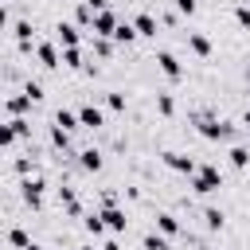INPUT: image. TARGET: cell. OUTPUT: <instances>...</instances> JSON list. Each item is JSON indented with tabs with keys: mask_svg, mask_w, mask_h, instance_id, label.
<instances>
[{
	"mask_svg": "<svg viewBox=\"0 0 250 250\" xmlns=\"http://www.w3.org/2000/svg\"><path fill=\"white\" fill-rule=\"evenodd\" d=\"M191 188H195L199 195H211V191H219V188H223V172H219L215 164H199V168H195V176H191Z\"/></svg>",
	"mask_w": 250,
	"mask_h": 250,
	"instance_id": "cell-1",
	"label": "cell"
},
{
	"mask_svg": "<svg viewBox=\"0 0 250 250\" xmlns=\"http://www.w3.org/2000/svg\"><path fill=\"white\" fill-rule=\"evenodd\" d=\"M195 125H199V137H207V141H230V137H234V129H230L227 121L211 117V113H199Z\"/></svg>",
	"mask_w": 250,
	"mask_h": 250,
	"instance_id": "cell-2",
	"label": "cell"
},
{
	"mask_svg": "<svg viewBox=\"0 0 250 250\" xmlns=\"http://www.w3.org/2000/svg\"><path fill=\"white\" fill-rule=\"evenodd\" d=\"M43 188H47V184H43L39 176H23V180H20V199H23L31 211H39V207H43Z\"/></svg>",
	"mask_w": 250,
	"mask_h": 250,
	"instance_id": "cell-3",
	"label": "cell"
},
{
	"mask_svg": "<svg viewBox=\"0 0 250 250\" xmlns=\"http://www.w3.org/2000/svg\"><path fill=\"white\" fill-rule=\"evenodd\" d=\"M156 66H160V74H164L168 82H180V78H184V66H180V59H176L172 51H160V55H156Z\"/></svg>",
	"mask_w": 250,
	"mask_h": 250,
	"instance_id": "cell-4",
	"label": "cell"
},
{
	"mask_svg": "<svg viewBox=\"0 0 250 250\" xmlns=\"http://www.w3.org/2000/svg\"><path fill=\"white\" fill-rule=\"evenodd\" d=\"M31 105H35V102H31L23 90H20V94L12 90V94L4 98V113H8V117H23V113H31Z\"/></svg>",
	"mask_w": 250,
	"mask_h": 250,
	"instance_id": "cell-5",
	"label": "cell"
},
{
	"mask_svg": "<svg viewBox=\"0 0 250 250\" xmlns=\"http://www.w3.org/2000/svg\"><path fill=\"white\" fill-rule=\"evenodd\" d=\"M113 31H117V12H109V8L94 12V35H113Z\"/></svg>",
	"mask_w": 250,
	"mask_h": 250,
	"instance_id": "cell-6",
	"label": "cell"
},
{
	"mask_svg": "<svg viewBox=\"0 0 250 250\" xmlns=\"http://www.w3.org/2000/svg\"><path fill=\"white\" fill-rule=\"evenodd\" d=\"M164 164H168L172 172H184V176H195V168H199V164H195L191 156H184V152H164Z\"/></svg>",
	"mask_w": 250,
	"mask_h": 250,
	"instance_id": "cell-7",
	"label": "cell"
},
{
	"mask_svg": "<svg viewBox=\"0 0 250 250\" xmlns=\"http://www.w3.org/2000/svg\"><path fill=\"white\" fill-rule=\"evenodd\" d=\"M78 121H82L86 129H102V125H105V117H102V109H98L94 102H86V105L78 109Z\"/></svg>",
	"mask_w": 250,
	"mask_h": 250,
	"instance_id": "cell-8",
	"label": "cell"
},
{
	"mask_svg": "<svg viewBox=\"0 0 250 250\" xmlns=\"http://www.w3.org/2000/svg\"><path fill=\"white\" fill-rule=\"evenodd\" d=\"M133 27H137V35H145V39H152V35L160 31V23H156V16H152V12H141V16L133 20Z\"/></svg>",
	"mask_w": 250,
	"mask_h": 250,
	"instance_id": "cell-9",
	"label": "cell"
},
{
	"mask_svg": "<svg viewBox=\"0 0 250 250\" xmlns=\"http://www.w3.org/2000/svg\"><path fill=\"white\" fill-rule=\"evenodd\" d=\"M59 207L74 219V215H82V203H78V195H74V188H59Z\"/></svg>",
	"mask_w": 250,
	"mask_h": 250,
	"instance_id": "cell-10",
	"label": "cell"
},
{
	"mask_svg": "<svg viewBox=\"0 0 250 250\" xmlns=\"http://www.w3.org/2000/svg\"><path fill=\"white\" fill-rule=\"evenodd\" d=\"M35 55H39V62H43L47 70H55V66L62 62V55L55 51V43H39V47H35Z\"/></svg>",
	"mask_w": 250,
	"mask_h": 250,
	"instance_id": "cell-11",
	"label": "cell"
},
{
	"mask_svg": "<svg viewBox=\"0 0 250 250\" xmlns=\"http://www.w3.org/2000/svg\"><path fill=\"white\" fill-rule=\"evenodd\" d=\"M102 219H105V227H109V230H125V227H129V215H125L121 207H105V211H102Z\"/></svg>",
	"mask_w": 250,
	"mask_h": 250,
	"instance_id": "cell-12",
	"label": "cell"
},
{
	"mask_svg": "<svg viewBox=\"0 0 250 250\" xmlns=\"http://www.w3.org/2000/svg\"><path fill=\"white\" fill-rule=\"evenodd\" d=\"M82 227H86V234H94V238H102L109 227H105V219H102V211H90V215H82Z\"/></svg>",
	"mask_w": 250,
	"mask_h": 250,
	"instance_id": "cell-13",
	"label": "cell"
},
{
	"mask_svg": "<svg viewBox=\"0 0 250 250\" xmlns=\"http://www.w3.org/2000/svg\"><path fill=\"white\" fill-rule=\"evenodd\" d=\"M55 35H59V43H62V47H78V39H82L74 23H55Z\"/></svg>",
	"mask_w": 250,
	"mask_h": 250,
	"instance_id": "cell-14",
	"label": "cell"
},
{
	"mask_svg": "<svg viewBox=\"0 0 250 250\" xmlns=\"http://www.w3.org/2000/svg\"><path fill=\"white\" fill-rule=\"evenodd\" d=\"M188 47H191L199 59H207V55H211V39H207L203 31H188Z\"/></svg>",
	"mask_w": 250,
	"mask_h": 250,
	"instance_id": "cell-15",
	"label": "cell"
},
{
	"mask_svg": "<svg viewBox=\"0 0 250 250\" xmlns=\"http://www.w3.org/2000/svg\"><path fill=\"white\" fill-rule=\"evenodd\" d=\"M156 230H160V234H180V219H176L172 211H160V215H156Z\"/></svg>",
	"mask_w": 250,
	"mask_h": 250,
	"instance_id": "cell-16",
	"label": "cell"
},
{
	"mask_svg": "<svg viewBox=\"0 0 250 250\" xmlns=\"http://www.w3.org/2000/svg\"><path fill=\"white\" fill-rule=\"evenodd\" d=\"M82 172H102V152L98 148H82Z\"/></svg>",
	"mask_w": 250,
	"mask_h": 250,
	"instance_id": "cell-17",
	"label": "cell"
},
{
	"mask_svg": "<svg viewBox=\"0 0 250 250\" xmlns=\"http://www.w3.org/2000/svg\"><path fill=\"white\" fill-rule=\"evenodd\" d=\"M35 168H39V164H35V156H31V152L12 160V172H16V176H35Z\"/></svg>",
	"mask_w": 250,
	"mask_h": 250,
	"instance_id": "cell-18",
	"label": "cell"
},
{
	"mask_svg": "<svg viewBox=\"0 0 250 250\" xmlns=\"http://www.w3.org/2000/svg\"><path fill=\"white\" fill-rule=\"evenodd\" d=\"M109 39H113V43H133V39H137V27L125 20V23H117V31H113Z\"/></svg>",
	"mask_w": 250,
	"mask_h": 250,
	"instance_id": "cell-19",
	"label": "cell"
},
{
	"mask_svg": "<svg viewBox=\"0 0 250 250\" xmlns=\"http://www.w3.org/2000/svg\"><path fill=\"white\" fill-rule=\"evenodd\" d=\"M55 125H62V129L70 133V129H78L82 121H78V113H70V109H59V113H55Z\"/></svg>",
	"mask_w": 250,
	"mask_h": 250,
	"instance_id": "cell-20",
	"label": "cell"
},
{
	"mask_svg": "<svg viewBox=\"0 0 250 250\" xmlns=\"http://www.w3.org/2000/svg\"><path fill=\"white\" fill-rule=\"evenodd\" d=\"M203 227H207V230H223V211H219V207H207V211H203Z\"/></svg>",
	"mask_w": 250,
	"mask_h": 250,
	"instance_id": "cell-21",
	"label": "cell"
},
{
	"mask_svg": "<svg viewBox=\"0 0 250 250\" xmlns=\"http://www.w3.org/2000/svg\"><path fill=\"white\" fill-rule=\"evenodd\" d=\"M8 242H12V246H16V250H23V246H31V238H27V230H23V227H20V223H16V227H12V230H8Z\"/></svg>",
	"mask_w": 250,
	"mask_h": 250,
	"instance_id": "cell-22",
	"label": "cell"
},
{
	"mask_svg": "<svg viewBox=\"0 0 250 250\" xmlns=\"http://www.w3.org/2000/svg\"><path fill=\"white\" fill-rule=\"evenodd\" d=\"M62 66L78 70V66H82V51H78V47H62Z\"/></svg>",
	"mask_w": 250,
	"mask_h": 250,
	"instance_id": "cell-23",
	"label": "cell"
},
{
	"mask_svg": "<svg viewBox=\"0 0 250 250\" xmlns=\"http://www.w3.org/2000/svg\"><path fill=\"white\" fill-rule=\"evenodd\" d=\"M51 145H55V148H66V145H70V133H66L62 125H51Z\"/></svg>",
	"mask_w": 250,
	"mask_h": 250,
	"instance_id": "cell-24",
	"label": "cell"
},
{
	"mask_svg": "<svg viewBox=\"0 0 250 250\" xmlns=\"http://www.w3.org/2000/svg\"><path fill=\"white\" fill-rule=\"evenodd\" d=\"M230 164H234V168H246V164H250V148L234 145V148H230Z\"/></svg>",
	"mask_w": 250,
	"mask_h": 250,
	"instance_id": "cell-25",
	"label": "cell"
},
{
	"mask_svg": "<svg viewBox=\"0 0 250 250\" xmlns=\"http://www.w3.org/2000/svg\"><path fill=\"white\" fill-rule=\"evenodd\" d=\"M23 94H27L31 102H43V86H39L35 78H27V82H23Z\"/></svg>",
	"mask_w": 250,
	"mask_h": 250,
	"instance_id": "cell-26",
	"label": "cell"
},
{
	"mask_svg": "<svg viewBox=\"0 0 250 250\" xmlns=\"http://www.w3.org/2000/svg\"><path fill=\"white\" fill-rule=\"evenodd\" d=\"M156 109H160L164 117H172V109H176V102H172V94H156Z\"/></svg>",
	"mask_w": 250,
	"mask_h": 250,
	"instance_id": "cell-27",
	"label": "cell"
},
{
	"mask_svg": "<svg viewBox=\"0 0 250 250\" xmlns=\"http://www.w3.org/2000/svg\"><path fill=\"white\" fill-rule=\"evenodd\" d=\"M234 23L250 31V8H246V4H234Z\"/></svg>",
	"mask_w": 250,
	"mask_h": 250,
	"instance_id": "cell-28",
	"label": "cell"
},
{
	"mask_svg": "<svg viewBox=\"0 0 250 250\" xmlns=\"http://www.w3.org/2000/svg\"><path fill=\"white\" fill-rule=\"evenodd\" d=\"M105 105H109L113 113H125V94H109V98H105Z\"/></svg>",
	"mask_w": 250,
	"mask_h": 250,
	"instance_id": "cell-29",
	"label": "cell"
},
{
	"mask_svg": "<svg viewBox=\"0 0 250 250\" xmlns=\"http://www.w3.org/2000/svg\"><path fill=\"white\" fill-rule=\"evenodd\" d=\"M195 8H199L195 0H176V12H180V16H195Z\"/></svg>",
	"mask_w": 250,
	"mask_h": 250,
	"instance_id": "cell-30",
	"label": "cell"
},
{
	"mask_svg": "<svg viewBox=\"0 0 250 250\" xmlns=\"http://www.w3.org/2000/svg\"><path fill=\"white\" fill-rule=\"evenodd\" d=\"M86 4H90L94 12H102V8H105V0H86Z\"/></svg>",
	"mask_w": 250,
	"mask_h": 250,
	"instance_id": "cell-31",
	"label": "cell"
},
{
	"mask_svg": "<svg viewBox=\"0 0 250 250\" xmlns=\"http://www.w3.org/2000/svg\"><path fill=\"white\" fill-rule=\"evenodd\" d=\"M242 125H246V129H250V105H246V113H242Z\"/></svg>",
	"mask_w": 250,
	"mask_h": 250,
	"instance_id": "cell-32",
	"label": "cell"
},
{
	"mask_svg": "<svg viewBox=\"0 0 250 250\" xmlns=\"http://www.w3.org/2000/svg\"><path fill=\"white\" fill-rule=\"evenodd\" d=\"M102 250H117V242H105V246H102Z\"/></svg>",
	"mask_w": 250,
	"mask_h": 250,
	"instance_id": "cell-33",
	"label": "cell"
},
{
	"mask_svg": "<svg viewBox=\"0 0 250 250\" xmlns=\"http://www.w3.org/2000/svg\"><path fill=\"white\" fill-rule=\"evenodd\" d=\"M23 250H43V246H35V242H31V246H23Z\"/></svg>",
	"mask_w": 250,
	"mask_h": 250,
	"instance_id": "cell-34",
	"label": "cell"
},
{
	"mask_svg": "<svg viewBox=\"0 0 250 250\" xmlns=\"http://www.w3.org/2000/svg\"><path fill=\"white\" fill-rule=\"evenodd\" d=\"M78 250H94V246H78Z\"/></svg>",
	"mask_w": 250,
	"mask_h": 250,
	"instance_id": "cell-35",
	"label": "cell"
},
{
	"mask_svg": "<svg viewBox=\"0 0 250 250\" xmlns=\"http://www.w3.org/2000/svg\"><path fill=\"white\" fill-rule=\"evenodd\" d=\"M164 250H172V246H164Z\"/></svg>",
	"mask_w": 250,
	"mask_h": 250,
	"instance_id": "cell-36",
	"label": "cell"
},
{
	"mask_svg": "<svg viewBox=\"0 0 250 250\" xmlns=\"http://www.w3.org/2000/svg\"><path fill=\"white\" fill-rule=\"evenodd\" d=\"M4 4H12V0H4Z\"/></svg>",
	"mask_w": 250,
	"mask_h": 250,
	"instance_id": "cell-37",
	"label": "cell"
}]
</instances>
